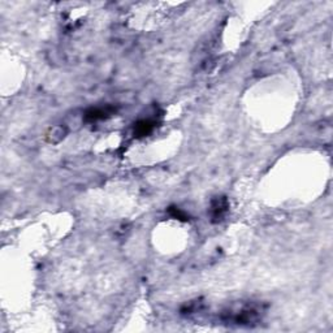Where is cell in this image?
<instances>
[{
    "mask_svg": "<svg viewBox=\"0 0 333 333\" xmlns=\"http://www.w3.org/2000/svg\"><path fill=\"white\" fill-rule=\"evenodd\" d=\"M223 320L228 324L238 325H253L257 324L262 319V309L259 306L243 305L239 309H229L223 312Z\"/></svg>",
    "mask_w": 333,
    "mask_h": 333,
    "instance_id": "1",
    "label": "cell"
},
{
    "mask_svg": "<svg viewBox=\"0 0 333 333\" xmlns=\"http://www.w3.org/2000/svg\"><path fill=\"white\" fill-rule=\"evenodd\" d=\"M228 211H229V202L227 197H215L211 200L210 204V218L212 223H220L225 219Z\"/></svg>",
    "mask_w": 333,
    "mask_h": 333,
    "instance_id": "2",
    "label": "cell"
},
{
    "mask_svg": "<svg viewBox=\"0 0 333 333\" xmlns=\"http://www.w3.org/2000/svg\"><path fill=\"white\" fill-rule=\"evenodd\" d=\"M116 113V108L112 106L107 107H95V108H90L86 111L85 120L88 122H95L100 121V120H106V118L111 117Z\"/></svg>",
    "mask_w": 333,
    "mask_h": 333,
    "instance_id": "3",
    "label": "cell"
},
{
    "mask_svg": "<svg viewBox=\"0 0 333 333\" xmlns=\"http://www.w3.org/2000/svg\"><path fill=\"white\" fill-rule=\"evenodd\" d=\"M154 129V122L151 120H141L134 124V136L145 137L150 134Z\"/></svg>",
    "mask_w": 333,
    "mask_h": 333,
    "instance_id": "4",
    "label": "cell"
},
{
    "mask_svg": "<svg viewBox=\"0 0 333 333\" xmlns=\"http://www.w3.org/2000/svg\"><path fill=\"white\" fill-rule=\"evenodd\" d=\"M65 134H67V129L64 127H54L50 129L46 137L50 143H58L63 140Z\"/></svg>",
    "mask_w": 333,
    "mask_h": 333,
    "instance_id": "5",
    "label": "cell"
},
{
    "mask_svg": "<svg viewBox=\"0 0 333 333\" xmlns=\"http://www.w3.org/2000/svg\"><path fill=\"white\" fill-rule=\"evenodd\" d=\"M168 212H170L171 216H173L175 219H179V220H182V221L188 220V216H186V214L182 212L180 209H177V207H170Z\"/></svg>",
    "mask_w": 333,
    "mask_h": 333,
    "instance_id": "6",
    "label": "cell"
}]
</instances>
